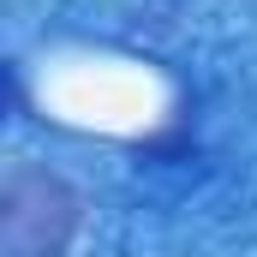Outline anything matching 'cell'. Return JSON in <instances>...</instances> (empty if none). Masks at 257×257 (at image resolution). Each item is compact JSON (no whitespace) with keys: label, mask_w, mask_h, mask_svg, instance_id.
<instances>
[{"label":"cell","mask_w":257,"mask_h":257,"mask_svg":"<svg viewBox=\"0 0 257 257\" xmlns=\"http://www.w3.org/2000/svg\"><path fill=\"white\" fill-rule=\"evenodd\" d=\"M84 203L54 168L18 162L0 186V257H66Z\"/></svg>","instance_id":"1"}]
</instances>
